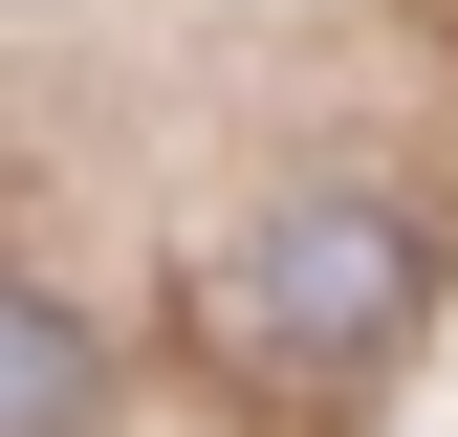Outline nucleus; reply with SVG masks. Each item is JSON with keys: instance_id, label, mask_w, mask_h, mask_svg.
Returning <instances> with one entry per match:
<instances>
[{"instance_id": "obj_1", "label": "nucleus", "mask_w": 458, "mask_h": 437, "mask_svg": "<svg viewBox=\"0 0 458 437\" xmlns=\"http://www.w3.org/2000/svg\"><path fill=\"white\" fill-rule=\"evenodd\" d=\"M218 328H241L262 372H371L393 328H415V218L393 197H284L241 262H218Z\"/></svg>"}, {"instance_id": "obj_2", "label": "nucleus", "mask_w": 458, "mask_h": 437, "mask_svg": "<svg viewBox=\"0 0 458 437\" xmlns=\"http://www.w3.org/2000/svg\"><path fill=\"white\" fill-rule=\"evenodd\" d=\"M66 416H88V328L44 285H0V437H66Z\"/></svg>"}]
</instances>
